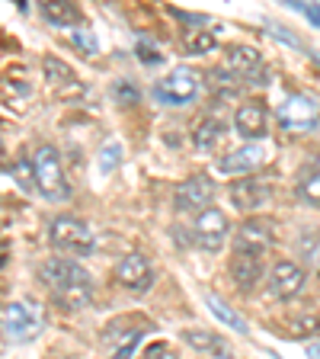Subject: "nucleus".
Instances as JSON below:
<instances>
[{
	"label": "nucleus",
	"instance_id": "f257e3e1",
	"mask_svg": "<svg viewBox=\"0 0 320 359\" xmlns=\"http://www.w3.org/2000/svg\"><path fill=\"white\" fill-rule=\"evenodd\" d=\"M45 289L55 295V302L64 308H87L93 305V279L81 263L67 260V257H52L39 269Z\"/></svg>",
	"mask_w": 320,
	"mask_h": 359
},
{
	"label": "nucleus",
	"instance_id": "f03ea898",
	"mask_svg": "<svg viewBox=\"0 0 320 359\" xmlns=\"http://www.w3.org/2000/svg\"><path fill=\"white\" fill-rule=\"evenodd\" d=\"M32 170H36V189L52 202H64L71 196V187H67L64 167H61V157L52 144H39L32 151Z\"/></svg>",
	"mask_w": 320,
	"mask_h": 359
},
{
	"label": "nucleus",
	"instance_id": "7ed1b4c3",
	"mask_svg": "<svg viewBox=\"0 0 320 359\" xmlns=\"http://www.w3.org/2000/svg\"><path fill=\"white\" fill-rule=\"evenodd\" d=\"M52 247L61 250L67 257H87L93 254V231H90V224L81 222L77 215H58L52 222Z\"/></svg>",
	"mask_w": 320,
	"mask_h": 359
},
{
	"label": "nucleus",
	"instance_id": "20e7f679",
	"mask_svg": "<svg viewBox=\"0 0 320 359\" xmlns=\"http://www.w3.org/2000/svg\"><path fill=\"white\" fill-rule=\"evenodd\" d=\"M228 231H231L228 215H224L221 209H211V205L202 209L193 222V241L199 250H205V254H218L221 244L228 241Z\"/></svg>",
	"mask_w": 320,
	"mask_h": 359
},
{
	"label": "nucleus",
	"instance_id": "39448f33",
	"mask_svg": "<svg viewBox=\"0 0 320 359\" xmlns=\"http://www.w3.org/2000/svg\"><path fill=\"white\" fill-rule=\"evenodd\" d=\"M154 97L164 106H186L199 97V77L189 67H176L164 81L154 83Z\"/></svg>",
	"mask_w": 320,
	"mask_h": 359
},
{
	"label": "nucleus",
	"instance_id": "423d86ee",
	"mask_svg": "<svg viewBox=\"0 0 320 359\" xmlns=\"http://www.w3.org/2000/svg\"><path fill=\"white\" fill-rule=\"evenodd\" d=\"M211 199H215V183L205 173H193L173 189V205H176V212H186V215H199L202 209H209Z\"/></svg>",
	"mask_w": 320,
	"mask_h": 359
},
{
	"label": "nucleus",
	"instance_id": "0eeeda50",
	"mask_svg": "<svg viewBox=\"0 0 320 359\" xmlns=\"http://www.w3.org/2000/svg\"><path fill=\"white\" fill-rule=\"evenodd\" d=\"M42 330V321L32 314L29 305L22 302H7L4 305V340H13V344H26Z\"/></svg>",
	"mask_w": 320,
	"mask_h": 359
},
{
	"label": "nucleus",
	"instance_id": "6e6552de",
	"mask_svg": "<svg viewBox=\"0 0 320 359\" xmlns=\"http://www.w3.org/2000/svg\"><path fill=\"white\" fill-rule=\"evenodd\" d=\"M279 126L291 135L311 132V128L317 126V106H314L307 97L295 93V97H288L282 106H279Z\"/></svg>",
	"mask_w": 320,
	"mask_h": 359
},
{
	"label": "nucleus",
	"instance_id": "1a4fd4ad",
	"mask_svg": "<svg viewBox=\"0 0 320 359\" xmlns=\"http://www.w3.org/2000/svg\"><path fill=\"white\" fill-rule=\"evenodd\" d=\"M116 283L128 292H148L154 285V266L144 254H125L116 263Z\"/></svg>",
	"mask_w": 320,
	"mask_h": 359
},
{
	"label": "nucleus",
	"instance_id": "9d476101",
	"mask_svg": "<svg viewBox=\"0 0 320 359\" xmlns=\"http://www.w3.org/2000/svg\"><path fill=\"white\" fill-rule=\"evenodd\" d=\"M276 241V224L269 218H246L234 234V250H250V254H266Z\"/></svg>",
	"mask_w": 320,
	"mask_h": 359
},
{
	"label": "nucleus",
	"instance_id": "9b49d317",
	"mask_svg": "<svg viewBox=\"0 0 320 359\" xmlns=\"http://www.w3.org/2000/svg\"><path fill=\"white\" fill-rule=\"evenodd\" d=\"M231 202L234 209L240 212H256L263 205L272 202V183L260 177H244V180H234L231 183Z\"/></svg>",
	"mask_w": 320,
	"mask_h": 359
},
{
	"label": "nucleus",
	"instance_id": "f8f14e48",
	"mask_svg": "<svg viewBox=\"0 0 320 359\" xmlns=\"http://www.w3.org/2000/svg\"><path fill=\"white\" fill-rule=\"evenodd\" d=\"M228 67L240 74L246 83H269V71L263 67V58L250 45H231L228 48Z\"/></svg>",
	"mask_w": 320,
	"mask_h": 359
},
{
	"label": "nucleus",
	"instance_id": "ddd939ff",
	"mask_svg": "<svg viewBox=\"0 0 320 359\" xmlns=\"http://www.w3.org/2000/svg\"><path fill=\"white\" fill-rule=\"evenodd\" d=\"M231 279L240 292H250L263 279V254H250V250H234L231 254Z\"/></svg>",
	"mask_w": 320,
	"mask_h": 359
},
{
	"label": "nucleus",
	"instance_id": "4468645a",
	"mask_svg": "<svg viewBox=\"0 0 320 359\" xmlns=\"http://www.w3.org/2000/svg\"><path fill=\"white\" fill-rule=\"evenodd\" d=\"M269 151L263 144H240L237 151H228L224 157H218V170L221 173H250L256 167L266 164Z\"/></svg>",
	"mask_w": 320,
	"mask_h": 359
},
{
	"label": "nucleus",
	"instance_id": "2eb2a0df",
	"mask_svg": "<svg viewBox=\"0 0 320 359\" xmlns=\"http://www.w3.org/2000/svg\"><path fill=\"white\" fill-rule=\"evenodd\" d=\"M269 289L276 292L279 299H295L305 289V269L291 260H279L269 273Z\"/></svg>",
	"mask_w": 320,
	"mask_h": 359
},
{
	"label": "nucleus",
	"instance_id": "dca6fc26",
	"mask_svg": "<svg viewBox=\"0 0 320 359\" xmlns=\"http://www.w3.org/2000/svg\"><path fill=\"white\" fill-rule=\"evenodd\" d=\"M234 128L240 132V138H250V142H260L263 135L269 132V116L263 109V103H244L234 112Z\"/></svg>",
	"mask_w": 320,
	"mask_h": 359
},
{
	"label": "nucleus",
	"instance_id": "f3484780",
	"mask_svg": "<svg viewBox=\"0 0 320 359\" xmlns=\"http://www.w3.org/2000/svg\"><path fill=\"white\" fill-rule=\"evenodd\" d=\"M125 324H128V318H122V321H112L109 327H106V334H103V340H106V346H112V350L119 353V356H128V353L134 350V344L144 337V330H141V324L134 330H125Z\"/></svg>",
	"mask_w": 320,
	"mask_h": 359
},
{
	"label": "nucleus",
	"instance_id": "a211bd4d",
	"mask_svg": "<svg viewBox=\"0 0 320 359\" xmlns=\"http://www.w3.org/2000/svg\"><path fill=\"white\" fill-rule=\"evenodd\" d=\"M205 83L218 97H237L246 81L240 74H234L231 67H211V71H205Z\"/></svg>",
	"mask_w": 320,
	"mask_h": 359
},
{
	"label": "nucleus",
	"instance_id": "6ab92c4d",
	"mask_svg": "<svg viewBox=\"0 0 320 359\" xmlns=\"http://www.w3.org/2000/svg\"><path fill=\"white\" fill-rule=\"evenodd\" d=\"M39 10L55 26H77L81 22V10L71 0H39Z\"/></svg>",
	"mask_w": 320,
	"mask_h": 359
},
{
	"label": "nucleus",
	"instance_id": "aec40b11",
	"mask_svg": "<svg viewBox=\"0 0 320 359\" xmlns=\"http://www.w3.org/2000/svg\"><path fill=\"white\" fill-rule=\"evenodd\" d=\"M221 138H224V122L215 119V116L202 119L199 126H195V132H193V144L199 151H215L218 144H221Z\"/></svg>",
	"mask_w": 320,
	"mask_h": 359
},
{
	"label": "nucleus",
	"instance_id": "412c9836",
	"mask_svg": "<svg viewBox=\"0 0 320 359\" xmlns=\"http://www.w3.org/2000/svg\"><path fill=\"white\" fill-rule=\"evenodd\" d=\"M295 193H298V199L307 202V205H320V167H305V170L298 173Z\"/></svg>",
	"mask_w": 320,
	"mask_h": 359
},
{
	"label": "nucleus",
	"instance_id": "4be33fe9",
	"mask_svg": "<svg viewBox=\"0 0 320 359\" xmlns=\"http://www.w3.org/2000/svg\"><path fill=\"white\" fill-rule=\"evenodd\" d=\"M183 344L199 350V353H209V356L224 353V340L215 334H209V330H183Z\"/></svg>",
	"mask_w": 320,
	"mask_h": 359
},
{
	"label": "nucleus",
	"instance_id": "5701e85b",
	"mask_svg": "<svg viewBox=\"0 0 320 359\" xmlns=\"http://www.w3.org/2000/svg\"><path fill=\"white\" fill-rule=\"evenodd\" d=\"M205 305L211 308V314H215L218 321H221V324H228V327H231V330H240V334H244V330H246V321H244V318H240L237 311H231V308L224 305L221 299H215V295H205Z\"/></svg>",
	"mask_w": 320,
	"mask_h": 359
},
{
	"label": "nucleus",
	"instance_id": "b1692460",
	"mask_svg": "<svg viewBox=\"0 0 320 359\" xmlns=\"http://www.w3.org/2000/svg\"><path fill=\"white\" fill-rule=\"evenodd\" d=\"M298 254L305 263H311L314 269H320V228H311L298 238Z\"/></svg>",
	"mask_w": 320,
	"mask_h": 359
},
{
	"label": "nucleus",
	"instance_id": "393cba45",
	"mask_svg": "<svg viewBox=\"0 0 320 359\" xmlns=\"http://www.w3.org/2000/svg\"><path fill=\"white\" fill-rule=\"evenodd\" d=\"M45 77L52 87H61V83H74V74H71V67L61 65L58 58H45Z\"/></svg>",
	"mask_w": 320,
	"mask_h": 359
},
{
	"label": "nucleus",
	"instance_id": "a878e982",
	"mask_svg": "<svg viewBox=\"0 0 320 359\" xmlns=\"http://www.w3.org/2000/svg\"><path fill=\"white\" fill-rule=\"evenodd\" d=\"M186 52H193V55H205V52H211L215 48V36L211 32H193V36L186 39Z\"/></svg>",
	"mask_w": 320,
	"mask_h": 359
},
{
	"label": "nucleus",
	"instance_id": "bb28decb",
	"mask_svg": "<svg viewBox=\"0 0 320 359\" xmlns=\"http://www.w3.org/2000/svg\"><path fill=\"white\" fill-rule=\"evenodd\" d=\"M112 97L119 100L122 106H132L134 100H138V90H134L132 83H116V87H112Z\"/></svg>",
	"mask_w": 320,
	"mask_h": 359
},
{
	"label": "nucleus",
	"instance_id": "cd10ccee",
	"mask_svg": "<svg viewBox=\"0 0 320 359\" xmlns=\"http://www.w3.org/2000/svg\"><path fill=\"white\" fill-rule=\"evenodd\" d=\"M311 330H320V318H314V314L311 318H298V321L291 324V334L295 337H307Z\"/></svg>",
	"mask_w": 320,
	"mask_h": 359
},
{
	"label": "nucleus",
	"instance_id": "c85d7f7f",
	"mask_svg": "<svg viewBox=\"0 0 320 359\" xmlns=\"http://www.w3.org/2000/svg\"><path fill=\"white\" fill-rule=\"evenodd\" d=\"M119 144H106V148H103V154H99V161H103V170H112V164H119Z\"/></svg>",
	"mask_w": 320,
	"mask_h": 359
},
{
	"label": "nucleus",
	"instance_id": "c756f323",
	"mask_svg": "<svg viewBox=\"0 0 320 359\" xmlns=\"http://www.w3.org/2000/svg\"><path fill=\"white\" fill-rule=\"evenodd\" d=\"M266 32H272V36H276V39H282V42H288V45H295V48H298V39L291 36L288 29H282V26H276V22H269V26H266Z\"/></svg>",
	"mask_w": 320,
	"mask_h": 359
},
{
	"label": "nucleus",
	"instance_id": "7c9ffc66",
	"mask_svg": "<svg viewBox=\"0 0 320 359\" xmlns=\"http://www.w3.org/2000/svg\"><path fill=\"white\" fill-rule=\"evenodd\" d=\"M74 42L81 45V52H90V55L97 52V42H93V36H87V32H77Z\"/></svg>",
	"mask_w": 320,
	"mask_h": 359
},
{
	"label": "nucleus",
	"instance_id": "2f4dec72",
	"mask_svg": "<svg viewBox=\"0 0 320 359\" xmlns=\"http://www.w3.org/2000/svg\"><path fill=\"white\" fill-rule=\"evenodd\" d=\"M305 13L320 26V0H314V4H305Z\"/></svg>",
	"mask_w": 320,
	"mask_h": 359
},
{
	"label": "nucleus",
	"instance_id": "473e14b6",
	"mask_svg": "<svg viewBox=\"0 0 320 359\" xmlns=\"http://www.w3.org/2000/svg\"><path fill=\"white\" fill-rule=\"evenodd\" d=\"M138 58H144V61H157L160 55L157 52H151V45H144V48H138Z\"/></svg>",
	"mask_w": 320,
	"mask_h": 359
},
{
	"label": "nucleus",
	"instance_id": "72a5a7b5",
	"mask_svg": "<svg viewBox=\"0 0 320 359\" xmlns=\"http://www.w3.org/2000/svg\"><path fill=\"white\" fill-rule=\"evenodd\" d=\"M307 356H317L320 359V340H311V344H307Z\"/></svg>",
	"mask_w": 320,
	"mask_h": 359
}]
</instances>
